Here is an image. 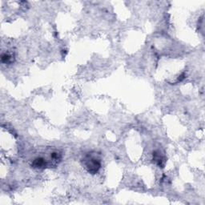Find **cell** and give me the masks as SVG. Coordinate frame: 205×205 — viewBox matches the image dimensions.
Listing matches in <instances>:
<instances>
[{"label": "cell", "instance_id": "277c9868", "mask_svg": "<svg viewBox=\"0 0 205 205\" xmlns=\"http://www.w3.org/2000/svg\"><path fill=\"white\" fill-rule=\"evenodd\" d=\"M13 57L9 53H2L1 55V62L2 63H11L13 62Z\"/></svg>", "mask_w": 205, "mask_h": 205}, {"label": "cell", "instance_id": "5b68a950", "mask_svg": "<svg viewBox=\"0 0 205 205\" xmlns=\"http://www.w3.org/2000/svg\"><path fill=\"white\" fill-rule=\"evenodd\" d=\"M51 158H52V159H53L54 161H55V162H59V161L61 160V159H62V155H61V153L59 152H54L51 153Z\"/></svg>", "mask_w": 205, "mask_h": 205}, {"label": "cell", "instance_id": "3957f363", "mask_svg": "<svg viewBox=\"0 0 205 205\" xmlns=\"http://www.w3.org/2000/svg\"><path fill=\"white\" fill-rule=\"evenodd\" d=\"M153 159L156 162L159 166H163L164 164V159L159 152H155L153 153Z\"/></svg>", "mask_w": 205, "mask_h": 205}, {"label": "cell", "instance_id": "6da1fadb", "mask_svg": "<svg viewBox=\"0 0 205 205\" xmlns=\"http://www.w3.org/2000/svg\"><path fill=\"white\" fill-rule=\"evenodd\" d=\"M84 164L91 174H96L101 168V161L96 154L88 153L84 158Z\"/></svg>", "mask_w": 205, "mask_h": 205}, {"label": "cell", "instance_id": "7a4b0ae2", "mask_svg": "<svg viewBox=\"0 0 205 205\" xmlns=\"http://www.w3.org/2000/svg\"><path fill=\"white\" fill-rule=\"evenodd\" d=\"M31 166L34 168H37V169H43L47 166V162H46V159L43 158V157H38L34 159L32 162Z\"/></svg>", "mask_w": 205, "mask_h": 205}]
</instances>
